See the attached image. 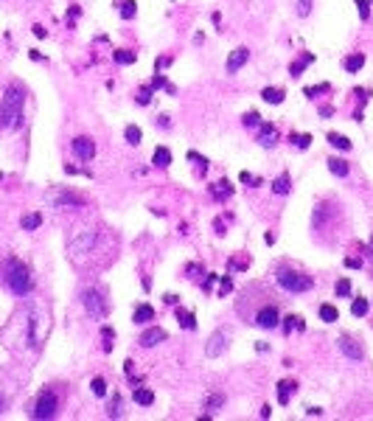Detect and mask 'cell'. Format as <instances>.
<instances>
[{"instance_id": "obj_29", "label": "cell", "mask_w": 373, "mask_h": 421, "mask_svg": "<svg viewBox=\"0 0 373 421\" xmlns=\"http://www.w3.org/2000/svg\"><path fill=\"white\" fill-rule=\"evenodd\" d=\"M337 317H339L337 306H331V303H323V306H320V320H325V323H334Z\"/></svg>"}, {"instance_id": "obj_6", "label": "cell", "mask_w": 373, "mask_h": 421, "mask_svg": "<svg viewBox=\"0 0 373 421\" xmlns=\"http://www.w3.org/2000/svg\"><path fill=\"white\" fill-rule=\"evenodd\" d=\"M71 149L76 157H82V160H93L96 157V143L90 141V138H73Z\"/></svg>"}, {"instance_id": "obj_32", "label": "cell", "mask_w": 373, "mask_h": 421, "mask_svg": "<svg viewBox=\"0 0 373 421\" xmlns=\"http://www.w3.org/2000/svg\"><path fill=\"white\" fill-rule=\"evenodd\" d=\"M334 292H337V298H351V281H348V278H339L337 286H334Z\"/></svg>"}, {"instance_id": "obj_33", "label": "cell", "mask_w": 373, "mask_h": 421, "mask_svg": "<svg viewBox=\"0 0 373 421\" xmlns=\"http://www.w3.org/2000/svg\"><path fill=\"white\" fill-rule=\"evenodd\" d=\"M328 90H331V85H328V82H323V85H314V87H306V90H303V96H309V99H311V96H320V93H328Z\"/></svg>"}, {"instance_id": "obj_39", "label": "cell", "mask_w": 373, "mask_h": 421, "mask_svg": "<svg viewBox=\"0 0 373 421\" xmlns=\"http://www.w3.org/2000/svg\"><path fill=\"white\" fill-rule=\"evenodd\" d=\"M241 124H244V127H258V124H261V115H258V113H247L244 118H241Z\"/></svg>"}, {"instance_id": "obj_4", "label": "cell", "mask_w": 373, "mask_h": 421, "mask_svg": "<svg viewBox=\"0 0 373 421\" xmlns=\"http://www.w3.org/2000/svg\"><path fill=\"white\" fill-rule=\"evenodd\" d=\"M57 410H59L57 393H54V390H43L40 396H37L31 415H34V418H43V421H45V418H54V415H57Z\"/></svg>"}, {"instance_id": "obj_21", "label": "cell", "mask_w": 373, "mask_h": 421, "mask_svg": "<svg viewBox=\"0 0 373 421\" xmlns=\"http://www.w3.org/2000/svg\"><path fill=\"white\" fill-rule=\"evenodd\" d=\"M177 320H180L183 328H197V317H194L191 312H185L183 306H177Z\"/></svg>"}, {"instance_id": "obj_22", "label": "cell", "mask_w": 373, "mask_h": 421, "mask_svg": "<svg viewBox=\"0 0 373 421\" xmlns=\"http://www.w3.org/2000/svg\"><path fill=\"white\" fill-rule=\"evenodd\" d=\"M311 62H314V57H311V54H303V57L297 59V62H292L289 73H292V76H300V73L306 71V65H311Z\"/></svg>"}, {"instance_id": "obj_20", "label": "cell", "mask_w": 373, "mask_h": 421, "mask_svg": "<svg viewBox=\"0 0 373 421\" xmlns=\"http://www.w3.org/2000/svg\"><path fill=\"white\" fill-rule=\"evenodd\" d=\"M292 328H295V331H303V328H306V320L297 317V314H289L286 320H283V334H289Z\"/></svg>"}, {"instance_id": "obj_11", "label": "cell", "mask_w": 373, "mask_h": 421, "mask_svg": "<svg viewBox=\"0 0 373 421\" xmlns=\"http://www.w3.org/2000/svg\"><path fill=\"white\" fill-rule=\"evenodd\" d=\"M247 57H250V51H247V48H236V51H233L230 57H227V73H236V71H239L241 65L247 62Z\"/></svg>"}, {"instance_id": "obj_2", "label": "cell", "mask_w": 373, "mask_h": 421, "mask_svg": "<svg viewBox=\"0 0 373 421\" xmlns=\"http://www.w3.org/2000/svg\"><path fill=\"white\" fill-rule=\"evenodd\" d=\"M3 278H6L9 289L15 295H29L34 289V278H31V270L23 264L20 258H9L6 267H3Z\"/></svg>"}, {"instance_id": "obj_28", "label": "cell", "mask_w": 373, "mask_h": 421, "mask_svg": "<svg viewBox=\"0 0 373 421\" xmlns=\"http://www.w3.org/2000/svg\"><path fill=\"white\" fill-rule=\"evenodd\" d=\"M230 194H233V186L227 180H219V186H213V197H216V200H227Z\"/></svg>"}, {"instance_id": "obj_12", "label": "cell", "mask_w": 373, "mask_h": 421, "mask_svg": "<svg viewBox=\"0 0 373 421\" xmlns=\"http://www.w3.org/2000/svg\"><path fill=\"white\" fill-rule=\"evenodd\" d=\"M132 320L138 323V326H146L149 320H155V306H149V303H141V306L135 309Z\"/></svg>"}, {"instance_id": "obj_13", "label": "cell", "mask_w": 373, "mask_h": 421, "mask_svg": "<svg viewBox=\"0 0 373 421\" xmlns=\"http://www.w3.org/2000/svg\"><path fill=\"white\" fill-rule=\"evenodd\" d=\"M328 172L334 174V177H348V174H351V166L345 163L342 157H328Z\"/></svg>"}, {"instance_id": "obj_48", "label": "cell", "mask_w": 373, "mask_h": 421, "mask_svg": "<svg viewBox=\"0 0 373 421\" xmlns=\"http://www.w3.org/2000/svg\"><path fill=\"white\" fill-rule=\"evenodd\" d=\"M169 62H171L169 57H160V59H157V71H163V68H166V65H169Z\"/></svg>"}, {"instance_id": "obj_42", "label": "cell", "mask_w": 373, "mask_h": 421, "mask_svg": "<svg viewBox=\"0 0 373 421\" xmlns=\"http://www.w3.org/2000/svg\"><path fill=\"white\" fill-rule=\"evenodd\" d=\"M345 267H348V270H359V267H362V258H356V256H348L345 258Z\"/></svg>"}, {"instance_id": "obj_7", "label": "cell", "mask_w": 373, "mask_h": 421, "mask_svg": "<svg viewBox=\"0 0 373 421\" xmlns=\"http://www.w3.org/2000/svg\"><path fill=\"white\" fill-rule=\"evenodd\" d=\"M278 320H281V314H278V309L275 306H264L255 312V323H258L261 328H275L278 326Z\"/></svg>"}, {"instance_id": "obj_31", "label": "cell", "mask_w": 373, "mask_h": 421, "mask_svg": "<svg viewBox=\"0 0 373 421\" xmlns=\"http://www.w3.org/2000/svg\"><path fill=\"white\" fill-rule=\"evenodd\" d=\"M188 160L191 163H197V174L205 177V172H208V160H205L202 155H197V152H188Z\"/></svg>"}, {"instance_id": "obj_18", "label": "cell", "mask_w": 373, "mask_h": 421, "mask_svg": "<svg viewBox=\"0 0 373 421\" xmlns=\"http://www.w3.org/2000/svg\"><path fill=\"white\" fill-rule=\"evenodd\" d=\"M362 65H365V57H362V54H353V57H345L342 68L348 73H356V71H362Z\"/></svg>"}, {"instance_id": "obj_24", "label": "cell", "mask_w": 373, "mask_h": 421, "mask_svg": "<svg viewBox=\"0 0 373 421\" xmlns=\"http://www.w3.org/2000/svg\"><path fill=\"white\" fill-rule=\"evenodd\" d=\"M367 309H370L367 298H353V303H351V314H353V317H365Z\"/></svg>"}, {"instance_id": "obj_30", "label": "cell", "mask_w": 373, "mask_h": 421, "mask_svg": "<svg viewBox=\"0 0 373 421\" xmlns=\"http://www.w3.org/2000/svg\"><path fill=\"white\" fill-rule=\"evenodd\" d=\"M57 202L59 205H82V197H79V194H68V191H62V194H57Z\"/></svg>"}, {"instance_id": "obj_51", "label": "cell", "mask_w": 373, "mask_h": 421, "mask_svg": "<svg viewBox=\"0 0 373 421\" xmlns=\"http://www.w3.org/2000/svg\"><path fill=\"white\" fill-rule=\"evenodd\" d=\"M0 410H3V396H0Z\"/></svg>"}, {"instance_id": "obj_10", "label": "cell", "mask_w": 373, "mask_h": 421, "mask_svg": "<svg viewBox=\"0 0 373 421\" xmlns=\"http://www.w3.org/2000/svg\"><path fill=\"white\" fill-rule=\"evenodd\" d=\"M339 348L345 351V357H351V359H362V357H365L362 345H359L356 340H351V337H342V340H339Z\"/></svg>"}, {"instance_id": "obj_14", "label": "cell", "mask_w": 373, "mask_h": 421, "mask_svg": "<svg viewBox=\"0 0 373 421\" xmlns=\"http://www.w3.org/2000/svg\"><path fill=\"white\" fill-rule=\"evenodd\" d=\"M261 99L267 101V104H283L286 93H283V90H278V87H264V90H261Z\"/></svg>"}, {"instance_id": "obj_3", "label": "cell", "mask_w": 373, "mask_h": 421, "mask_svg": "<svg viewBox=\"0 0 373 421\" xmlns=\"http://www.w3.org/2000/svg\"><path fill=\"white\" fill-rule=\"evenodd\" d=\"M278 284H281L286 292L300 295V292H309L311 286H314V281L300 270H278Z\"/></svg>"}, {"instance_id": "obj_16", "label": "cell", "mask_w": 373, "mask_h": 421, "mask_svg": "<svg viewBox=\"0 0 373 421\" xmlns=\"http://www.w3.org/2000/svg\"><path fill=\"white\" fill-rule=\"evenodd\" d=\"M152 163H155L157 169H166V166L171 163V149H166V146H157V149H155V157H152Z\"/></svg>"}, {"instance_id": "obj_35", "label": "cell", "mask_w": 373, "mask_h": 421, "mask_svg": "<svg viewBox=\"0 0 373 421\" xmlns=\"http://www.w3.org/2000/svg\"><path fill=\"white\" fill-rule=\"evenodd\" d=\"M115 62H118V65H132L135 62V54H132V51H115Z\"/></svg>"}, {"instance_id": "obj_49", "label": "cell", "mask_w": 373, "mask_h": 421, "mask_svg": "<svg viewBox=\"0 0 373 421\" xmlns=\"http://www.w3.org/2000/svg\"><path fill=\"white\" fill-rule=\"evenodd\" d=\"M34 34H37V37H40V40H43V37H45V34H48V31H45V29H43V26H34Z\"/></svg>"}, {"instance_id": "obj_1", "label": "cell", "mask_w": 373, "mask_h": 421, "mask_svg": "<svg viewBox=\"0 0 373 421\" xmlns=\"http://www.w3.org/2000/svg\"><path fill=\"white\" fill-rule=\"evenodd\" d=\"M23 104H26V93L17 85H12L3 93V101H0V129H15L20 124Z\"/></svg>"}, {"instance_id": "obj_17", "label": "cell", "mask_w": 373, "mask_h": 421, "mask_svg": "<svg viewBox=\"0 0 373 421\" xmlns=\"http://www.w3.org/2000/svg\"><path fill=\"white\" fill-rule=\"evenodd\" d=\"M328 143L334 146V149H342V152H348V149H351V138L339 135V132H328Z\"/></svg>"}, {"instance_id": "obj_26", "label": "cell", "mask_w": 373, "mask_h": 421, "mask_svg": "<svg viewBox=\"0 0 373 421\" xmlns=\"http://www.w3.org/2000/svg\"><path fill=\"white\" fill-rule=\"evenodd\" d=\"M115 6H118V12H121L124 20H132L135 12H138V9H135V0H121V3H115Z\"/></svg>"}, {"instance_id": "obj_38", "label": "cell", "mask_w": 373, "mask_h": 421, "mask_svg": "<svg viewBox=\"0 0 373 421\" xmlns=\"http://www.w3.org/2000/svg\"><path fill=\"white\" fill-rule=\"evenodd\" d=\"M230 289H233V281H230V275H225V278H222V286H219V298H227Z\"/></svg>"}, {"instance_id": "obj_25", "label": "cell", "mask_w": 373, "mask_h": 421, "mask_svg": "<svg viewBox=\"0 0 373 421\" xmlns=\"http://www.w3.org/2000/svg\"><path fill=\"white\" fill-rule=\"evenodd\" d=\"M20 225H23V230H37L40 225H43V216L40 214H26L20 219Z\"/></svg>"}, {"instance_id": "obj_45", "label": "cell", "mask_w": 373, "mask_h": 421, "mask_svg": "<svg viewBox=\"0 0 373 421\" xmlns=\"http://www.w3.org/2000/svg\"><path fill=\"white\" fill-rule=\"evenodd\" d=\"M309 9H311V0H300V9H297V12H300V15H309Z\"/></svg>"}, {"instance_id": "obj_15", "label": "cell", "mask_w": 373, "mask_h": 421, "mask_svg": "<svg viewBox=\"0 0 373 421\" xmlns=\"http://www.w3.org/2000/svg\"><path fill=\"white\" fill-rule=\"evenodd\" d=\"M132 399H135V404H141V407H149V404H152V401H155V393L149 390V387H135Z\"/></svg>"}, {"instance_id": "obj_50", "label": "cell", "mask_w": 373, "mask_h": 421, "mask_svg": "<svg viewBox=\"0 0 373 421\" xmlns=\"http://www.w3.org/2000/svg\"><path fill=\"white\" fill-rule=\"evenodd\" d=\"M166 303H169V306L174 303V306H177V303H180V298H177V295H166Z\"/></svg>"}, {"instance_id": "obj_36", "label": "cell", "mask_w": 373, "mask_h": 421, "mask_svg": "<svg viewBox=\"0 0 373 421\" xmlns=\"http://www.w3.org/2000/svg\"><path fill=\"white\" fill-rule=\"evenodd\" d=\"M90 387H93V393H96V396H107V382H104L101 376H99V379H93V385H90Z\"/></svg>"}, {"instance_id": "obj_40", "label": "cell", "mask_w": 373, "mask_h": 421, "mask_svg": "<svg viewBox=\"0 0 373 421\" xmlns=\"http://www.w3.org/2000/svg\"><path fill=\"white\" fill-rule=\"evenodd\" d=\"M356 6H359V17L367 20L370 17V0H356Z\"/></svg>"}, {"instance_id": "obj_47", "label": "cell", "mask_w": 373, "mask_h": 421, "mask_svg": "<svg viewBox=\"0 0 373 421\" xmlns=\"http://www.w3.org/2000/svg\"><path fill=\"white\" fill-rule=\"evenodd\" d=\"M320 115H323V118H331V115H334V107H320Z\"/></svg>"}, {"instance_id": "obj_34", "label": "cell", "mask_w": 373, "mask_h": 421, "mask_svg": "<svg viewBox=\"0 0 373 421\" xmlns=\"http://www.w3.org/2000/svg\"><path fill=\"white\" fill-rule=\"evenodd\" d=\"M272 191L275 194H286L289 191V177H286V174H281V177L272 183Z\"/></svg>"}, {"instance_id": "obj_9", "label": "cell", "mask_w": 373, "mask_h": 421, "mask_svg": "<svg viewBox=\"0 0 373 421\" xmlns=\"http://www.w3.org/2000/svg\"><path fill=\"white\" fill-rule=\"evenodd\" d=\"M163 340H166V331H163V328H157V326H152L149 331H143V334H141V340H138V343H141L143 348H152V345L163 343Z\"/></svg>"}, {"instance_id": "obj_37", "label": "cell", "mask_w": 373, "mask_h": 421, "mask_svg": "<svg viewBox=\"0 0 373 421\" xmlns=\"http://www.w3.org/2000/svg\"><path fill=\"white\" fill-rule=\"evenodd\" d=\"M292 143H295L297 149H309V143H311V135H292Z\"/></svg>"}, {"instance_id": "obj_8", "label": "cell", "mask_w": 373, "mask_h": 421, "mask_svg": "<svg viewBox=\"0 0 373 421\" xmlns=\"http://www.w3.org/2000/svg\"><path fill=\"white\" fill-rule=\"evenodd\" d=\"M278 141H281V135H278V129L272 124H258V143L264 149H272Z\"/></svg>"}, {"instance_id": "obj_46", "label": "cell", "mask_w": 373, "mask_h": 421, "mask_svg": "<svg viewBox=\"0 0 373 421\" xmlns=\"http://www.w3.org/2000/svg\"><path fill=\"white\" fill-rule=\"evenodd\" d=\"M222 401H225V399H222V396H213V399L208 401V410H213V407H219V404H222Z\"/></svg>"}, {"instance_id": "obj_44", "label": "cell", "mask_w": 373, "mask_h": 421, "mask_svg": "<svg viewBox=\"0 0 373 421\" xmlns=\"http://www.w3.org/2000/svg\"><path fill=\"white\" fill-rule=\"evenodd\" d=\"M79 12H82L79 6H71V12H68V23H71V26H73V20L79 17Z\"/></svg>"}, {"instance_id": "obj_5", "label": "cell", "mask_w": 373, "mask_h": 421, "mask_svg": "<svg viewBox=\"0 0 373 421\" xmlns=\"http://www.w3.org/2000/svg\"><path fill=\"white\" fill-rule=\"evenodd\" d=\"M82 306L87 309L90 317H104V314H107L104 292H99V289H85V292H82Z\"/></svg>"}, {"instance_id": "obj_43", "label": "cell", "mask_w": 373, "mask_h": 421, "mask_svg": "<svg viewBox=\"0 0 373 421\" xmlns=\"http://www.w3.org/2000/svg\"><path fill=\"white\" fill-rule=\"evenodd\" d=\"M166 85H169V82H166V76H163V73H157V76L152 79V85H149V87L155 90V87H166Z\"/></svg>"}, {"instance_id": "obj_41", "label": "cell", "mask_w": 373, "mask_h": 421, "mask_svg": "<svg viewBox=\"0 0 373 421\" xmlns=\"http://www.w3.org/2000/svg\"><path fill=\"white\" fill-rule=\"evenodd\" d=\"M152 93H155V90H152V87H149V90H146V87H143L141 93H138V104H149V101H152Z\"/></svg>"}, {"instance_id": "obj_23", "label": "cell", "mask_w": 373, "mask_h": 421, "mask_svg": "<svg viewBox=\"0 0 373 421\" xmlns=\"http://www.w3.org/2000/svg\"><path fill=\"white\" fill-rule=\"evenodd\" d=\"M124 138H127V143H129V146H138V143H141V138H143V132H141V127L129 124V127L124 129Z\"/></svg>"}, {"instance_id": "obj_19", "label": "cell", "mask_w": 373, "mask_h": 421, "mask_svg": "<svg viewBox=\"0 0 373 421\" xmlns=\"http://www.w3.org/2000/svg\"><path fill=\"white\" fill-rule=\"evenodd\" d=\"M295 382H278V401L281 404H286L289 399H292V393H295Z\"/></svg>"}, {"instance_id": "obj_27", "label": "cell", "mask_w": 373, "mask_h": 421, "mask_svg": "<svg viewBox=\"0 0 373 421\" xmlns=\"http://www.w3.org/2000/svg\"><path fill=\"white\" fill-rule=\"evenodd\" d=\"M225 348V334L219 331V334H213L211 337V345H208V357H216L219 351Z\"/></svg>"}]
</instances>
